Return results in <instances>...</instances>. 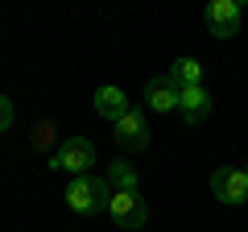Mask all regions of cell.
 I'll return each instance as SVG.
<instances>
[{
  "label": "cell",
  "instance_id": "6da1fadb",
  "mask_svg": "<svg viewBox=\"0 0 248 232\" xmlns=\"http://www.w3.org/2000/svg\"><path fill=\"white\" fill-rule=\"evenodd\" d=\"M66 203L79 215H95V212H104V207L112 203V187H108V179L79 174V179H71V187H66Z\"/></svg>",
  "mask_w": 248,
  "mask_h": 232
},
{
  "label": "cell",
  "instance_id": "7a4b0ae2",
  "mask_svg": "<svg viewBox=\"0 0 248 232\" xmlns=\"http://www.w3.org/2000/svg\"><path fill=\"white\" fill-rule=\"evenodd\" d=\"M108 215H112L120 228L137 232L145 220H149V203L141 199V191H112V203H108Z\"/></svg>",
  "mask_w": 248,
  "mask_h": 232
},
{
  "label": "cell",
  "instance_id": "3957f363",
  "mask_svg": "<svg viewBox=\"0 0 248 232\" xmlns=\"http://www.w3.org/2000/svg\"><path fill=\"white\" fill-rule=\"evenodd\" d=\"M211 191L219 203H244L248 199V166H219L211 174Z\"/></svg>",
  "mask_w": 248,
  "mask_h": 232
},
{
  "label": "cell",
  "instance_id": "277c9868",
  "mask_svg": "<svg viewBox=\"0 0 248 232\" xmlns=\"http://www.w3.org/2000/svg\"><path fill=\"white\" fill-rule=\"evenodd\" d=\"M95 162V145L87 137H71V141H62V149L54 153V170H66V174H87V166Z\"/></svg>",
  "mask_w": 248,
  "mask_h": 232
},
{
  "label": "cell",
  "instance_id": "5b68a950",
  "mask_svg": "<svg viewBox=\"0 0 248 232\" xmlns=\"http://www.w3.org/2000/svg\"><path fill=\"white\" fill-rule=\"evenodd\" d=\"M207 29H211L215 37L240 33V4L236 0H211V4H207Z\"/></svg>",
  "mask_w": 248,
  "mask_h": 232
},
{
  "label": "cell",
  "instance_id": "8992f818",
  "mask_svg": "<svg viewBox=\"0 0 248 232\" xmlns=\"http://www.w3.org/2000/svg\"><path fill=\"white\" fill-rule=\"evenodd\" d=\"M116 141H120L124 149H145V145H149V125H145L141 108H128V112L116 120Z\"/></svg>",
  "mask_w": 248,
  "mask_h": 232
},
{
  "label": "cell",
  "instance_id": "52a82bcc",
  "mask_svg": "<svg viewBox=\"0 0 248 232\" xmlns=\"http://www.w3.org/2000/svg\"><path fill=\"white\" fill-rule=\"evenodd\" d=\"M145 99H149L153 112H174L178 99H182V87H178L174 75H157V79H149V87H145Z\"/></svg>",
  "mask_w": 248,
  "mask_h": 232
},
{
  "label": "cell",
  "instance_id": "ba28073f",
  "mask_svg": "<svg viewBox=\"0 0 248 232\" xmlns=\"http://www.w3.org/2000/svg\"><path fill=\"white\" fill-rule=\"evenodd\" d=\"M178 112H182V120H186V125H203L207 116H211V96H207V87H203V83H199V87H182Z\"/></svg>",
  "mask_w": 248,
  "mask_h": 232
},
{
  "label": "cell",
  "instance_id": "9c48e42d",
  "mask_svg": "<svg viewBox=\"0 0 248 232\" xmlns=\"http://www.w3.org/2000/svg\"><path fill=\"white\" fill-rule=\"evenodd\" d=\"M128 108H133V104H128V96H124L120 87H99L95 91V112L104 116V120H112V125L128 112Z\"/></svg>",
  "mask_w": 248,
  "mask_h": 232
},
{
  "label": "cell",
  "instance_id": "30bf717a",
  "mask_svg": "<svg viewBox=\"0 0 248 232\" xmlns=\"http://www.w3.org/2000/svg\"><path fill=\"white\" fill-rule=\"evenodd\" d=\"M108 187L112 191H137V170L128 166L124 158L108 162Z\"/></svg>",
  "mask_w": 248,
  "mask_h": 232
},
{
  "label": "cell",
  "instance_id": "8fae6325",
  "mask_svg": "<svg viewBox=\"0 0 248 232\" xmlns=\"http://www.w3.org/2000/svg\"><path fill=\"white\" fill-rule=\"evenodd\" d=\"M170 75L178 79V87H199V83H203V63H199V58H178Z\"/></svg>",
  "mask_w": 248,
  "mask_h": 232
},
{
  "label": "cell",
  "instance_id": "7c38bea8",
  "mask_svg": "<svg viewBox=\"0 0 248 232\" xmlns=\"http://www.w3.org/2000/svg\"><path fill=\"white\" fill-rule=\"evenodd\" d=\"M29 145H33V149H50V145H54V120H37Z\"/></svg>",
  "mask_w": 248,
  "mask_h": 232
},
{
  "label": "cell",
  "instance_id": "4fadbf2b",
  "mask_svg": "<svg viewBox=\"0 0 248 232\" xmlns=\"http://www.w3.org/2000/svg\"><path fill=\"white\" fill-rule=\"evenodd\" d=\"M13 125V99L9 96H0V133Z\"/></svg>",
  "mask_w": 248,
  "mask_h": 232
}]
</instances>
